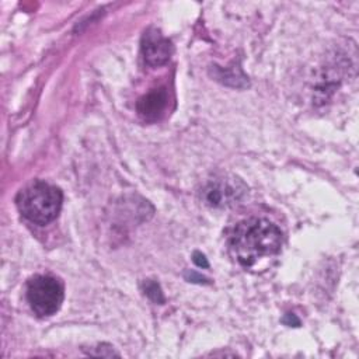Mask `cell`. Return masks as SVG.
<instances>
[{"instance_id":"5","label":"cell","mask_w":359,"mask_h":359,"mask_svg":"<svg viewBox=\"0 0 359 359\" xmlns=\"http://www.w3.org/2000/svg\"><path fill=\"white\" fill-rule=\"evenodd\" d=\"M142 52L144 62L150 66H160L170 59L172 52L171 43L164 38L160 31L151 28L143 34L142 38Z\"/></svg>"},{"instance_id":"2","label":"cell","mask_w":359,"mask_h":359,"mask_svg":"<svg viewBox=\"0 0 359 359\" xmlns=\"http://www.w3.org/2000/svg\"><path fill=\"white\" fill-rule=\"evenodd\" d=\"M62 201V191L43 181L29 184L15 198L21 215L36 224H48L55 220L60 212Z\"/></svg>"},{"instance_id":"7","label":"cell","mask_w":359,"mask_h":359,"mask_svg":"<svg viewBox=\"0 0 359 359\" xmlns=\"http://www.w3.org/2000/svg\"><path fill=\"white\" fill-rule=\"evenodd\" d=\"M144 292H146V294H147L151 300H154V302H157V303H161V302L164 300L163 293H161V290H160V286H158L156 282H153V280H147V282L144 283Z\"/></svg>"},{"instance_id":"1","label":"cell","mask_w":359,"mask_h":359,"mask_svg":"<svg viewBox=\"0 0 359 359\" xmlns=\"http://www.w3.org/2000/svg\"><path fill=\"white\" fill-rule=\"evenodd\" d=\"M227 244L231 257L241 266L252 268L280 251L282 231L266 219L251 217L231 229Z\"/></svg>"},{"instance_id":"3","label":"cell","mask_w":359,"mask_h":359,"mask_svg":"<svg viewBox=\"0 0 359 359\" xmlns=\"http://www.w3.org/2000/svg\"><path fill=\"white\" fill-rule=\"evenodd\" d=\"M27 300L36 316H52L63 302V286L53 276L36 275L27 283Z\"/></svg>"},{"instance_id":"10","label":"cell","mask_w":359,"mask_h":359,"mask_svg":"<svg viewBox=\"0 0 359 359\" xmlns=\"http://www.w3.org/2000/svg\"><path fill=\"white\" fill-rule=\"evenodd\" d=\"M283 323H285L286 325H292V324H293V327L300 325V321H299V318L294 317V314H286L285 318H283Z\"/></svg>"},{"instance_id":"9","label":"cell","mask_w":359,"mask_h":359,"mask_svg":"<svg viewBox=\"0 0 359 359\" xmlns=\"http://www.w3.org/2000/svg\"><path fill=\"white\" fill-rule=\"evenodd\" d=\"M185 278L189 280V282H198V283H205L206 279L201 275H198L196 272H187L185 273Z\"/></svg>"},{"instance_id":"8","label":"cell","mask_w":359,"mask_h":359,"mask_svg":"<svg viewBox=\"0 0 359 359\" xmlns=\"http://www.w3.org/2000/svg\"><path fill=\"white\" fill-rule=\"evenodd\" d=\"M194 262L198 265V266H202V268H208L209 266V264H208V259H206V257L202 254V252H199V251H195L194 252Z\"/></svg>"},{"instance_id":"6","label":"cell","mask_w":359,"mask_h":359,"mask_svg":"<svg viewBox=\"0 0 359 359\" xmlns=\"http://www.w3.org/2000/svg\"><path fill=\"white\" fill-rule=\"evenodd\" d=\"M168 94L165 88H154L137 101V112L147 121L157 119L167 107Z\"/></svg>"},{"instance_id":"4","label":"cell","mask_w":359,"mask_h":359,"mask_svg":"<svg viewBox=\"0 0 359 359\" xmlns=\"http://www.w3.org/2000/svg\"><path fill=\"white\" fill-rule=\"evenodd\" d=\"M238 181L217 180L209 182L203 189V199L209 206L223 208L234 203L244 194V188H240Z\"/></svg>"}]
</instances>
